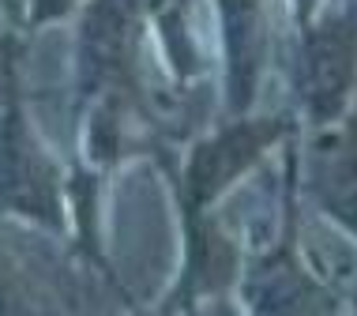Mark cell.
Segmentation results:
<instances>
[{
  "label": "cell",
  "instance_id": "6da1fadb",
  "mask_svg": "<svg viewBox=\"0 0 357 316\" xmlns=\"http://www.w3.org/2000/svg\"><path fill=\"white\" fill-rule=\"evenodd\" d=\"M289 94L297 132H331L357 105V0H294Z\"/></svg>",
  "mask_w": 357,
  "mask_h": 316
},
{
  "label": "cell",
  "instance_id": "7a4b0ae2",
  "mask_svg": "<svg viewBox=\"0 0 357 316\" xmlns=\"http://www.w3.org/2000/svg\"><path fill=\"white\" fill-rule=\"evenodd\" d=\"M297 132V121L289 110L275 113H245L226 117L207 136L192 140L177 170H166L177 215H207L245 181L252 170L271 155L275 147H286Z\"/></svg>",
  "mask_w": 357,
  "mask_h": 316
},
{
  "label": "cell",
  "instance_id": "3957f363",
  "mask_svg": "<svg viewBox=\"0 0 357 316\" xmlns=\"http://www.w3.org/2000/svg\"><path fill=\"white\" fill-rule=\"evenodd\" d=\"M72 181L38 136L23 102V83L0 102V218L42 234H68Z\"/></svg>",
  "mask_w": 357,
  "mask_h": 316
},
{
  "label": "cell",
  "instance_id": "277c9868",
  "mask_svg": "<svg viewBox=\"0 0 357 316\" xmlns=\"http://www.w3.org/2000/svg\"><path fill=\"white\" fill-rule=\"evenodd\" d=\"M151 34V0H86L75 12V98L132 105L143 83V45Z\"/></svg>",
  "mask_w": 357,
  "mask_h": 316
},
{
  "label": "cell",
  "instance_id": "5b68a950",
  "mask_svg": "<svg viewBox=\"0 0 357 316\" xmlns=\"http://www.w3.org/2000/svg\"><path fill=\"white\" fill-rule=\"evenodd\" d=\"M275 0H211L222 64V113L245 117L256 110L271 68Z\"/></svg>",
  "mask_w": 357,
  "mask_h": 316
},
{
  "label": "cell",
  "instance_id": "8992f818",
  "mask_svg": "<svg viewBox=\"0 0 357 316\" xmlns=\"http://www.w3.org/2000/svg\"><path fill=\"white\" fill-rule=\"evenodd\" d=\"M241 267H245L241 237H234L218 223L215 211L181 218V271L158 316L192 313L196 305L237 290Z\"/></svg>",
  "mask_w": 357,
  "mask_h": 316
},
{
  "label": "cell",
  "instance_id": "52a82bcc",
  "mask_svg": "<svg viewBox=\"0 0 357 316\" xmlns=\"http://www.w3.org/2000/svg\"><path fill=\"white\" fill-rule=\"evenodd\" d=\"M297 166L305 193L339 234L357 245V105L339 128L297 140Z\"/></svg>",
  "mask_w": 357,
  "mask_h": 316
},
{
  "label": "cell",
  "instance_id": "ba28073f",
  "mask_svg": "<svg viewBox=\"0 0 357 316\" xmlns=\"http://www.w3.org/2000/svg\"><path fill=\"white\" fill-rule=\"evenodd\" d=\"M151 34L181 87L204 80L207 53L199 50V38L192 31V0H151Z\"/></svg>",
  "mask_w": 357,
  "mask_h": 316
},
{
  "label": "cell",
  "instance_id": "9c48e42d",
  "mask_svg": "<svg viewBox=\"0 0 357 316\" xmlns=\"http://www.w3.org/2000/svg\"><path fill=\"white\" fill-rule=\"evenodd\" d=\"M0 316H38L34 294L26 275L12 264V256L0 248Z\"/></svg>",
  "mask_w": 357,
  "mask_h": 316
},
{
  "label": "cell",
  "instance_id": "30bf717a",
  "mask_svg": "<svg viewBox=\"0 0 357 316\" xmlns=\"http://www.w3.org/2000/svg\"><path fill=\"white\" fill-rule=\"evenodd\" d=\"M83 4H86V0H26V8H23V15H19L15 31H23L26 38H31L38 31H45V27L61 23V19H72Z\"/></svg>",
  "mask_w": 357,
  "mask_h": 316
},
{
  "label": "cell",
  "instance_id": "8fae6325",
  "mask_svg": "<svg viewBox=\"0 0 357 316\" xmlns=\"http://www.w3.org/2000/svg\"><path fill=\"white\" fill-rule=\"evenodd\" d=\"M23 57H26V34L23 31H4L0 34V102L4 94L23 83Z\"/></svg>",
  "mask_w": 357,
  "mask_h": 316
}]
</instances>
